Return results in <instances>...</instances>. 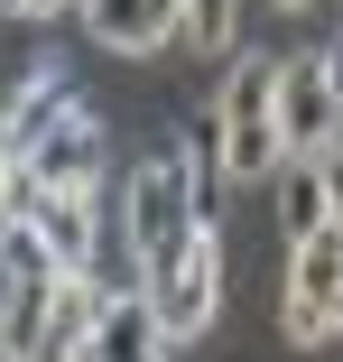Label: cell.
<instances>
[{
	"label": "cell",
	"instance_id": "cell-1",
	"mask_svg": "<svg viewBox=\"0 0 343 362\" xmlns=\"http://www.w3.org/2000/svg\"><path fill=\"white\" fill-rule=\"evenodd\" d=\"M214 112H223V177L232 186H269L279 158H288V139H279V56L269 47H232Z\"/></svg>",
	"mask_w": 343,
	"mask_h": 362
},
{
	"label": "cell",
	"instance_id": "cell-2",
	"mask_svg": "<svg viewBox=\"0 0 343 362\" xmlns=\"http://www.w3.org/2000/svg\"><path fill=\"white\" fill-rule=\"evenodd\" d=\"M223 279H232L223 233H186L167 260H149V269H140L149 307H158V344H167V353H186V344H204V334L223 325Z\"/></svg>",
	"mask_w": 343,
	"mask_h": 362
},
{
	"label": "cell",
	"instance_id": "cell-3",
	"mask_svg": "<svg viewBox=\"0 0 343 362\" xmlns=\"http://www.w3.org/2000/svg\"><path fill=\"white\" fill-rule=\"evenodd\" d=\"M186 233H204L195 223V158H186V139H158V149L130 168V186H121V242H130V260H167Z\"/></svg>",
	"mask_w": 343,
	"mask_h": 362
},
{
	"label": "cell",
	"instance_id": "cell-4",
	"mask_svg": "<svg viewBox=\"0 0 343 362\" xmlns=\"http://www.w3.org/2000/svg\"><path fill=\"white\" fill-rule=\"evenodd\" d=\"M279 344H297V353L343 344V223L288 242V260H279Z\"/></svg>",
	"mask_w": 343,
	"mask_h": 362
},
{
	"label": "cell",
	"instance_id": "cell-5",
	"mask_svg": "<svg viewBox=\"0 0 343 362\" xmlns=\"http://www.w3.org/2000/svg\"><path fill=\"white\" fill-rule=\"evenodd\" d=\"M28 168H37L47 195H102V177H112V130H102V112L75 103V112L28 149Z\"/></svg>",
	"mask_w": 343,
	"mask_h": 362
},
{
	"label": "cell",
	"instance_id": "cell-6",
	"mask_svg": "<svg viewBox=\"0 0 343 362\" xmlns=\"http://www.w3.org/2000/svg\"><path fill=\"white\" fill-rule=\"evenodd\" d=\"M75 103L84 93H75V65H65V56H37L28 75H10V93H0V158H28Z\"/></svg>",
	"mask_w": 343,
	"mask_h": 362
},
{
	"label": "cell",
	"instance_id": "cell-7",
	"mask_svg": "<svg viewBox=\"0 0 343 362\" xmlns=\"http://www.w3.org/2000/svg\"><path fill=\"white\" fill-rule=\"evenodd\" d=\"M279 139H288V158H325L343 139V103L315 56H279Z\"/></svg>",
	"mask_w": 343,
	"mask_h": 362
},
{
	"label": "cell",
	"instance_id": "cell-8",
	"mask_svg": "<svg viewBox=\"0 0 343 362\" xmlns=\"http://www.w3.org/2000/svg\"><path fill=\"white\" fill-rule=\"evenodd\" d=\"M112 279H140V260H130V269L56 279V288H47V325H37V353H28V362H84V344H93V325H102V298H112Z\"/></svg>",
	"mask_w": 343,
	"mask_h": 362
},
{
	"label": "cell",
	"instance_id": "cell-9",
	"mask_svg": "<svg viewBox=\"0 0 343 362\" xmlns=\"http://www.w3.org/2000/svg\"><path fill=\"white\" fill-rule=\"evenodd\" d=\"M75 19L102 56H158V47H176L186 0H75Z\"/></svg>",
	"mask_w": 343,
	"mask_h": 362
},
{
	"label": "cell",
	"instance_id": "cell-10",
	"mask_svg": "<svg viewBox=\"0 0 343 362\" xmlns=\"http://www.w3.org/2000/svg\"><path fill=\"white\" fill-rule=\"evenodd\" d=\"M37 251H47L56 279L102 269V204H93V195H47V204H37Z\"/></svg>",
	"mask_w": 343,
	"mask_h": 362
},
{
	"label": "cell",
	"instance_id": "cell-11",
	"mask_svg": "<svg viewBox=\"0 0 343 362\" xmlns=\"http://www.w3.org/2000/svg\"><path fill=\"white\" fill-rule=\"evenodd\" d=\"M140 353H158V307H149L140 279H112V298H102V325H93L84 362H140Z\"/></svg>",
	"mask_w": 343,
	"mask_h": 362
},
{
	"label": "cell",
	"instance_id": "cell-12",
	"mask_svg": "<svg viewBox=\"0 0 343 362\" xmlns=\"http://www.w3.org/2000/svg\"><path fill=\"white\" fill-rule=\"evenodd\" d=\"M269 195H279V242H306V233H325V223H334V186H325V158H279Z\"/></svg>",
	"mask_w": 343,
	"mask_h": 362
},
{
	"label": "cell",
	"instance_id": "cell-13",
	"mask_svg": "<svg viewBox=\"0 0 343 362\" xmlns=\"http://www.w3.org/2000/svg\"><path fill=\"white\" fill-rule=\"evenodd\" d=\"M176 47H186V56H204V65H223V56L241 47V0H186Z\"/></svg>",
	"mask_w": 343,
	"mask_h": 362
},
{
	"label": "cell",
	"instance_id": "cell-14",
	"mask_svg": "<svg viewBox=\"0 0 343 362\" xmlns=\"http://www.w3.org/2000/svg\"><path fill=\"white\" fill-rule=\"evenodd\" d=\"M37 204H47L37 168L28 158H0V223H37Z\"/></svg>",
	"mask_w": 343,
	"mask_h": 362
},
{
	"label": "cell",
	"instance_id": "cell-15",
	"mask_svg": "<svg viewBox=\"0 0 343 362\" xmlns=\"http://www.w3.org/2000/svg\"><path fill=\"white\" fill-rule=\"evenodd\" d=\"M56 10H75V0H0V19H28V28L56 19Z\"/></svg>",
	"mask_w": 343,
	"mask_h": 362
},
{
	"label": "cell",
	"instance_id": "cell-16",
	"mask_svg": "<svg viewBox=\"0 0 343 362\" xmlns=\"http://www.w3.org/2000/svg\"><path fill=\"white\" fill-rule=\"evenodd\" d=\"M315 65H325V84H334V103H343V37H325V47H315Z\"/></svg>",
	"mask_w": 343,
	"mask_h": 362
},
{
	"label": "cell",
	"instance_id": "cell-17",
	"mask_svg": "<svg viewBox=\"0 0 343 362\" xmlns=\"http://www.w3.org/2000/svg\"><path fill=\"white\" fill-rule=\"evenodd\" d=\"M325 186H334V223H343V139L325 149Z\"/></svg>",
	"mask_w": 343,
	"mask_h": 362
},
{
	"label": "cell",
	"instance_id": "cell-18",
	"mask_svg": "<svg viewBox=\"0 0 343 362\" xmlns=\"http://www.w3.org/2000/svg\"><path fill=\"white\" fill-rule=\"evenodd\" d=\"M269 10H288V19H297V10H315V0H269Z\"/></svg>",
	"mask_w": 343,
	"mask_h": 362
},
{
	"label": "cell",
	"instance_id": "cell-19",
	"mask_svg": "<svg viewBox=\"0 0 343 362\" xmlns=\"http://www.w3.org/2000/svg\"><path fill=\"white\" fill-rule=\"evenodd\" d=\"M0 362H19V353H0Z\"/></svg>",
	"mask_w": 343,
	"mask_h": 362
}]
</instances>
